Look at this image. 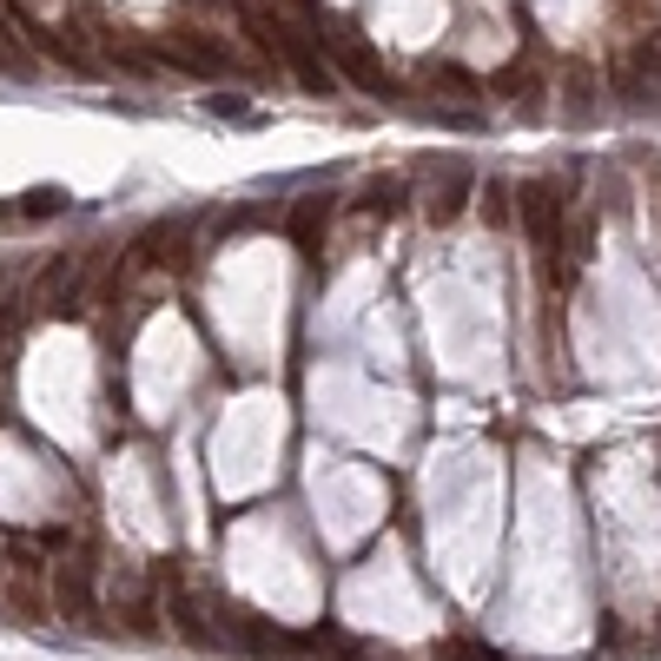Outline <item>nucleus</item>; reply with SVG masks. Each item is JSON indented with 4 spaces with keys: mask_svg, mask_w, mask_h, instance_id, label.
Returning <instances> with one entry per match:
<instances>
[{
    "mask_svg": "<svg viewBox=\"0 0 661 661\" xmlns=\"http://www.w3.org/2000/svg\"><path fill=\"white\" fill-rule=\"evenodd\" d=\"M424 79H430V86H444V93H457V99H477V93H483V79H477L470 66H457V60H430V66H424Z\"/></svg>",
    "mask_w": 661,
    "mask_h": 661,
    "instance_id": "6e6552de",
    "label": "nucleus"
},
{
    "mask_svg": "<svg viewBox=\"0 0 661 661\" xmlns=\"http://www.w3.org/2000/svg\"><path fill=\"white\" fill-rule=\"evenodd\" d=\"M285 232L298 238V252H318L324 232H331V199H324V192H318V199H298L291 218H285Z\"/></svg>",
    "mask_w": 661,
    "mask_h": 661,
    "instance_id": "39448f33",
    "label": "nucleus"
},
{
    "mask_svg": "<svg viewBox=\"0 0 661 661\" xmlns=\"http://www.w3.org/2000/svg\"><path fill=\"white\" fill-rule=\"evenodd\" d=\"M7 596H13V603H20V616H26V622H40V616H46V603H40V596H33V583H13V589H7Z\"/></svg>",
    "mask_w": 661,
    "mask_h": 661,
    "instance_id": "dca6fc26",
    "label": "nucleus"
},
{
    "mask_svg": "<svg viewBox=\"0 0 661 661\" xmlns=\"http://www.w3.org/2000/svg\"><path fill=\"white\" fill-rule=\"evenodd\" d=\"M53 609H60L66 622H86V616H93V569H86V563H60V569H53Z\"/></svg>",
    "mask_w": 661,
    "mask_h": 661,
    "instance_id": "20e7f679",
    "label": "nucleus"
},
{
    "mask_svg": "<svg viewBox=\"0 0 661 661\" xmlns=\"http://www.w3.org/2000/svg\"><path fill=\"white\" fill-rule=\"evenodd\" d=\"M166 616H172V629H179L192 649H218V629H205V609H199V596H185V589H179V596L166 603Z\"/></svg>",
    "mask_w": 661,
    "mask_h": 661,
    "instance_id": "423d86ee",
    "label": "nucleus"
},
{
    "mask_svg": "<svg viewBox=\"0 0 661 661\" xmlns=\"http://www.w3.org/2000/svg\"><path fill=\"white\" fill-rule=\"evenodd\" d=\"M516 86H530V73H523V66H510V73H497V93H516Z\"/></svg>",
    "mask_w": 661,
    "mask_h": 661,
    "instance_id": "f3484780",
    "label": "nucleus"
},
{
    "mask_svg": "<svg viewBox=\"0 0 661 661\" xmlns=\"http://www.w3.org/2000/svg\"><path fill=\"white\" fill-rule=\"evenodd\" d=\"M470 185H477V179H470L463 166H450V179H444V185L430 192V205H424V212H430V225H450V218L463 212V199H470Z\"/></svg>",
    "mask_w": 661,
    "mask_h": 661,
    "instance_id": "0eeeda50",
    "label": "nucleus"
},
{
    "mask_svg": "<svg viewBox=\"0 0 661 661\" xmlns=\"http://www.w3.org/2000/svg\"><path fill=\"white\" fill-rule=\"evenodd\" d=\"M0 73H33V53L13 40V26L0 20Z\"/></svg>",
    "mask_w": 661,
    "mask_h": 661,
    "instance_id": "f8f14e48",
    "label": "nucleus"
},
{
    "mask_svg": "<svg viewBox=\"0 0 661 661\" xmlns=\"http://www.w3.org/2000/svg\"><path fill=\"white\" fill-rule=\"evenodd\" d=\"M596 252V218H576L569 225V258H589Z\"/></svg>",
    "mask_w": 661,
    "mask_h": 661,
    "instance_id": "2eb2a0df",
    "label": "nucleus"
},
{
    "mask_svg": "<svg viewBox=\"0 0 661 661\" xmlns=\"http://www.w3.org/2000/svg\"><path fill=\"white\" fill-rule=\"evenodd\" d=\"M7 563H13V576H20V583H33V576H40V550H33V543H7Z\"/></svg>",
    "mask_w": 661,
    "mask_h": 661,
    "instance_id": "4468645a",
    "label": "nucleus"
},
{
    "mask_svg": "<svg viewBox=\"0 0 661 661\" xmlns=\"http://www.w3.org/2000/svg\"><path fill=\"white\" fill-rule=\"evenodd\" d=\"M430 661H503L490 642H463V636H450V642H437L430 649Z\"/></svg>",
    "mask_w": 661,
    "mask_h": 661,
    "instance_id": "9d476101",
    "label": "nucleus"
},
{
    "mask_svg": "<svg viewBox=\"0 0 661 661\" xmlns=\"http://www.w3.org/2000/svg\"><path fill=\"white\" fill-rule=\"evenodd\" d=\"M324 53L344 66V79H351L358 93H371V99H397V79L377 66V53H371L364 40H344V33H331V40H324Z\"/></svg>",
    "mask_w": 661,
    "mask_h": 661,
    "instance_id": "7ed1b4c3",
    "label": "nucleus"
},
{
    "mask_svg": "<svg viewBox=\"0 0 661 661\" xmlns=\"http://www.w3.org/2000/svg\"><path fill=\"white\" fill-rule=\"evenodd\" d=\"M60 205H66V192H60V185H33V192H26L20 205H7L0 218H53Z\"/></svg>",
    "mask_w": 661,
    "mask_h": 661,
    "instance_id": "1a4fd4ad",
    "label": "nucleus"
},
{
    "mask_svg": "<svg viewBox=\"0 0 661 661\" xmlns=\"http://www.w3.org/2000/svg\"><path fill=\"white\" fill-rule=\"evenodd\" d=\"M397 199H404V179H371V185H364V212H371V218H377V212L391 218Z\"/></svg>",
    "mask_w": 661,
    "mask_h": 661,
    "instance_id": "9b49d317",
    "label": "nucleus"
},
{
    "mask_svg": "<svg viewBox=\"0 0 661 661\" xmlns=\"http://www.w3.org/2000/svg\"><path fill=\"white\" fill-rule=\"evenodd\" d=\"M516 212H523V232H530V245H536V258L550 265V271H563V258H569V225H563V199L543 185V179H530V185H516Z\"/></svg>",
    "mask_w": 661,
    "mask_h": 661,
    "instance_id": "f257e3e1",
    "label": "nucleus"
},
{
    "mask_svg": "<svg viewBox=\"0 0 661 661\" xmlns=\"http://www.w3.org/2000/svg\"><path fill=\"white\" fill-rule=\"evenodd\" d=\"M245 33H252V40H258L265 53H278V60H285V66L298 73V86H305V93L331 99V73H324V60H318V53H311V46H305V40L291 33V26H278V20H258V13H245Z\"/></svg>",
    "mask_w": 661,
    "mask_h": 661,
    "instance_id": "f03ea898",
    "label": "nucleus"
},
{
    "mask_svg": "<svg viewBox=\"0 0 661 661\" xmlns=\"http://www.w3.org/2000/svg\"><path fill=\"white\" fill-rule=\"evenodd\" d=\"M483 218H490V225H510V185H503V179L483 185Z\"/></svg>",
    "mask_w": 661,
    "mask_h": 661,
    "instance_id": "ddd939ff",
    "label": "nucleus"
}]
</instances>
